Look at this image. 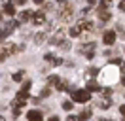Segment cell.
Returning a JSON list of instances; mask_svg holds the SVG:
<instances>
[{
	"instance_id": "cell-1",
	"label": "cell",
	"mask_w": 125,
	"mask_h": 121,
	"mask_svg": "<svg viewBox=\"0 0 125 121\" xmlns=\"http://www.w3.org/2000/svg\"><path fill=\"white\" fill-rule=\"evenodd\" d=\"M72 100H74V102H82V104H83V102H89V100H91V93L87 89H74L72 91Z\"/></svg>"
},
{
	"instance_id": "cell-2",
	"label": "cell",
	"mask_w": 125,
	"mask_h": 121,
	"mask_svg": "<svg viewBox=\"0 0 125 121\" xmlns=\"http://www.w3.org/2000/svg\"><path fill=\"white\" fill-rule=\"evenodd\" d=\"M27 100H29V93H27V91H19L17 97L13 98V102H11L13 110H21V108L27 104Z\"/></svg>"
},
{
	"instance_id": "cell-3",
	"label": "cell",
	"mask_w": 125,
	"mask_h": 121,
	"mask_svg": "<svg viewBox=\"0 0 125 121\" xmlns=\"http://www.w3.org/2000/svg\"><path fill=\"white\" fill-rule=\"evenodd\" d=\"M80 51L83 53L87 59H93V55H95V44H83L82 47H80Z\"/></svg>"
},
{
	"instance_id": "cell-4",
	"label": "cell",
	"mask_w": 125,
	"mask_h": 121,
	"mask_svg": "<svg viewBox=\"0 0 125 121\" xmlns=\"http://www.w3.org/2000/svg\"><path fill=\"white\" fill-rule=\"evenodd\" d=\"M59 15H61V19H62L64 23H66V21H70V19H72V8H70V6L62 8L61 11H59Z\"/></svg>"
},
{
	"instance_id": "cell-5",
	"label": "cell",
	"mask_w": 125,
	"mask_h": 121,
	"mask_svg": "<svg viewBox=\"0 0 125 121\" xmlns=\"http://www.w3.org/2000/svg\"><path fill=\"white\" fill-rule=\"evenodd\" d=\"M32 23H34V25H44V23H46V13H44V11H36V13L32 15Z\"/></svg>"
},
{
	"instance_id": "cell-6",
	"label": "cell",
	"mask_w": 125,
	"mask_h": 121,
	"mask_svg": "<svg viewBox=\"0 0 125 121\" xmlns=\"http://www.w3.org/2000/svg\"><path fill=\"white\" fill-rule=\"evenodd\" d=\"M102 40H104V44H106V45H112L114 42H116V32H114V30H108V32H104Z\"/></svg>"
},
{
	"instance_id": "cell-7",
	"label": "cell",
	"mask_w": 125,
	"mask_h": 121,
	"mask_svg": "<svg viewBox=\"0 0 125 121\" xmlns=\"http://www.w3.org/2000/svg\"><path fill=\"white\" fill-rule=\"evenodd\" d=\"M17 49H19V51H21V47H17L15 44H4V53H6V55H13V53H17Z\"/></svg>"
},
{
	"instance_id": "cell-8",
	"label": "cell",
	"mask_w": 125,
	"mask_h": 121,
	"mask_svg": "<svg viewBox=\"0 0 125 121\" xmlns=\"http://www.w3.org/2000/svg\"><path fill=\"white\" fill-rule=\"evenodd\" d=\"M27 117H29V121H44L42 112H38V110H32V112H29V113H27Z\"/></svg>"
},
{
	"instance_id": "cell-9",
	"label": "cell",
	"mask_w": 125,
	"mask_h": 121,
	"mask_svg": "<svg viewBox=\"0 0 125 121\" xmlns=\"http://www.w3.org/2000/svg\"><path fill=\"white\" fill-rule=\"evenodd\" d=\"M78 27L82 30H87V32H93V30H95V27H93V23H91V21H80Z\"/></svg>"
},
{
	"instance_id": "cell-10",
	"label": "cell",
	"mask_w": 125,
	"mask_h": 121,
	"mask_svg": "<svg viewBox=\"0 0 125 121\" xmlns=\"http://www.w3.org/2000/svg\"><path fill=\"white\" fill-rule=\"evenodd\" d=\"M32 11H21L19 13V23H25V21H32Z\"/></svg>"
},
{
	"instance_id": "cell-11",
	"label": "cell",
	"mask_w": 125,
	"mask_h": 121,
	"mask_svg": "<svg viewBox=\"0 0 125 121\" xmlns=\"http://www.w3.org/2000/svg\"><path fill=\"white\" fill-rule=\"evenodd\" d=\"M85 89L89 91V93H91V91H102L101 85H99L97 81H93V80H89V81H87V87H85Z\"/></svg>"
},
{
	"instance_id": "cell-12",
	"label": "cell",
	"mask_w": 125,
	"mask_h": 121,
	"mask_svg": "<svg viewBox=\"0 0 125 121\" xmlns=\"http://www.w3.org/2000/svg\"><path fill=\"white\" fill-rule=\"evenodd\" d=\"M99 19H101V21L110 19V11H108V10H104V8H101V10H99Z\"/></svg>"
},
{
	"instance_id": "cell-13",
	"label": "cell",
	"mask_w": 125,
	"mask_h": 121,
	"mask_svg": "<svg viewBox=\"0 0 125 121\" xmlns=\"http://www.w3.org/2000/svg\"><path fill=\"white\" fill-rule=\"evenodd\" d=\"M6 29H8L10 32H13V30H17V29H19V21H17V19H13V21H10L8 25H6Z\"/></svg>"
},
{
	"instance_id": "cell-14",
	"label": "cell",
	"mask_w": 125,
	"mask_h": 121,
	"mask_svg": "<svg viewBox=\"0 0 125 121\" xmlns=\"http://www.w3.org/2000/svg\"><path fill=\"white\" fill-rule=\"evenodd\" d=\"M97 74H99V70H97V68H87V70H85V78H87V81H89L91 78H95Z\"/></svg>"
},
{
	"instance_id": "cell-15",
	"label": "cell",
	"mask_w": 125,
	"mask_h": 121,
	"mask_svg": "<svg viewBox=\"0 0 125 121\" xmlns=\"http://www.w3.org/2000/svg\"><path fill=\"white\" fill-rule=\"evenodd\" d=\"M59 83H61V80H59V76H57V74H53V76L47 78V85H59Z\"/></svg>"
},
{
	"instance_id": "cell-16",
	"label": "cell",
	"mask_w": 125,
	"mask_h": 121,
	"mask_svg": "<svg viewBox=\"0 0 125 121\" xmlns=\"http://www.w3.org/2000/svg\"><path fill=\"white\" fill-rule=\"evenodd\" d=\"M110 106H112V100H110V98H102L101 102H99V108H102V110H108Z\"/></svg>"
},
{
	"instance_id": "cell-17",
	"label": "cell",
	"mask_w": 125,
	"mask_h": 121,
	"mask_svg": "<svg viewBox=\"0 0 125 121\" xmlns=\"http://www.w3.org/2000/svg\"><path fill=\"white\" fill-rule=\"evenodd\" d=\"M68 34H70L72 38H78L80 34H82V29H80V27H72V29L68 30Z\"/></svg>"
},
{
	"instance_id": "cell-18",
	"label": "cell",
	"mask_w": 125,
	"mask_h": 121,
	"mask_svg": "<svg viewBox=\"0 0 125 121\" xmlns=\"http://www.w3.org/2000/svg\"><path fill=\"white\" fill-rule=\"evenodd\" d=\"M23 78H25V72H23V70H19V72H15V74L11 76V80H13V81H23Z\"/></svg>"
},
{
	"instance_id": "cell-19",
	"label": "cell",
	"mask_w": 125,
	"mask_h": 121,
	"mask_svg": "<svg viewBox=\"0 0 125 121\" xmlns=\"http://www.w3.org/2000/svg\"><path fill=\"white\" fill-rule=\"evenodd\" d=\"M89 117H91V112H89V110H85V112H82L78 115V121H85V119H89Z\"/></svg>"
},
{
	"instance_id": "cell-20",
	"label": "cell",
	"mask_w": 125,
	"mask_h": 121,
	"mask_svg": "<svg viewBox=\"0 0 125 121\" xmlns=\"http://www.w3.org/2000/svg\"><path fill=\"white\" fill-rule=\"evenodd\" d=\"M46 38H47V32H42V34H38V36H36V38H34V42H36V44H42V42H44V40H46Z\"/></svg>"
},
{
	"instance_id": "cell-21",
	"label": "cell",
	"mask_w": 125,
	"mask_h": 121,
	"mask_svg": "<svg viewBox=\"0 0 125 121\" xmlns=\"http://www.w3.org/2000/svg\"><path fill=\"white\" fill-rule=\"evenodd\" d=\"M8 34H11V32H10L6 27H4V29H0V42H2V40H4L6 36H8Z\"/></svg>"
},
{
	"instance_id": "cell-22",
	"label": "cell",
	"mask_w": 125,
	"mask_h": 121,
	"mask_svg": "<svg viewBox=\"0 0 125 121\" xmlns=\"http://www.w3.org/2000/svg\"><path fill=\"white\" fill-rule=\"evenodd\" d=\"M4 11H6L8 15H15V8H13V4H11V6H6V8H4Z\"/></svg>"
},
{
	"instance_id": "cell-23",
	"label": "cell",
	"mask_w": 125,
	"mask_h": 121,
	"mask_svg": "<svg viewBox=\"0 0 125 121\" xmlns=\"http://www.w3.org/2000/svg\"><path fill=\"white\" fill-rule=\"evenodd\" d=\"M57 89H59V91H66V89H68V81H61L59 85H57Z\"/></svg>"
},
{
	"instance_id": "cell-24",
	"label": "cell",
	"mask_w": 125,
	"mask_h": 121,
	"mask_svg": "<svg viewBox=\"0 0 125 121\" xmlns=\"http://www.w3.org/2000/svg\"><path fill=\"white\" fill-rule=\"evenodd\" d=\"M110 6H112V0H101V8H104V10H108Z\"/></svg>"
},
{
	"instance_id": "cell-25",
	"label": "cell",
	"mask_w": 125,
	"mask_h": 121,
	"mask_svg": "<svg viewBox=\"0 0 125 121\" xmlns=\"http://www.w3.org/2000/svg\"><path fill=\"white\" fill-rule=\"evenodd\" d=\"M62 110H66V112H70V110H72V102H70V100L62 102Z\"/></svg>"
},
{
	"instance_id": "cell-26",
	"label": "cell",
	"mask_w": 125,
	"mask_h": 121,
	"mask_svg": "<svg viewBox=\"0 0 125 121\" xmlns=\"http://www.w3.org/2000/svg\"><path fill=\"white\" fill-rule=\"evenodd\" d=\"M59 47H61V49H64V51H68V49H70V44H68V42H61V44H59Z\"/></svg>"
},
{
	"instance_id": "cell-27",
	"label": "cell",
	"mask_w": 125,
	"mask_h": 121,
	"mask_svg": "<svg viewBox=\"0 0 125 121\" xmlns=\"http://www.w3.org/2000/svg\"><path fill=\"white\" fill-rule=\"evenodd\" d=\"M44 59H46L47 62H49V64H53V60H55V55H51V53H47V55L44 57Z\"/></svg>"
},
{
	"instance_id": "cell-28",
	"label": "cell",
	"mask_w": 125,
	"mask_h": 121,
	"mask_svg": "<svg viewBox=\"0 0 125 121\" xmlns=\"http://www.w3.org/2000/svg\"><path fill=\"white\" fill-rule=\"evenodd\" d=\"M101 93L104 95V97H110V95H112V89H110V87H104V89H102Z\"/></svg>"
},
{
	"instance_id": "cell-29",
	"label": "cell",
	"mask_w": 125,
	"mask_h": 121,
	"mask_svg": "<svg viewBox=\"0 0 125 121\" xmlns=\"http://www.w3.org/2000/svg\"><path fill=\"white\" fill-rule=\"evenodd\" d=\"M31 85H32L31 81H25V83H23V89H21V91H29V89H31Z\"/></svg>"
},
{
	"instance_id": "cell-30",
	"label": "cell",
	"mask_w": 125,
	"mask_h": 121,
	"mask_svg": "<svg viewBox=\"0 0 125 121\" xmlns=\"http://www.w3.org/2000/svg\"><path fill=\"white\" fill-rule=\"evenodd\" d=\"M49 93H51V91H49V87H46V89H44V91H42V93H40V97H47Z\"/></svg>"
},
{
	"instance_id": "cell-31",
	"label": "cell",
	"mask_w": 125,
	"mask_h": 121,
	"mask_svg": "<svg viewBox=\"0 0 125 121\" xmlns=\"http://www.w3.org/2000/svg\"><path fill=\"white\" fill-rule=\"evenodd\" d=\"M117 8H119V11H125V0H121V2H119V6H117Z\"/></svg>"
},
{
	"instance_id": "cell-32",
	"label": "cell",
	"mask_w": 125,
	"mask_h": 121,
	"mask_svg": "<svg viewBox=\"0 0 125 121\" xmlns=\"http://www.w3.org/2000/svg\"><path fill=\"white\" fill-rule=\"evenodd\" d=\"M119 113H121V117H123V119H125V104L121 106V108H119Z\"/></svg>"
},
{
	"instance_id": "cell-33",
	"label": "cell",
	"mask_w": 125,
	"mask_h": 121,
	"mask_svg": "<svg viewBox=\"0 0 125 121\" xmlns=\"http://www.w3.org/2000/svg\"><path fill=\"white\" fill-rule=\"evenodd\" d=\"M6 57H8L6 53H4V51H0V62H4V59H6Z\"/></svg>"
},
{
	"instance_id": "cell-34",
	"label": "cell",
	"mask_w": 125,
	"mask_h": 121,
	"mask_svg": "<svg viewBox=\"0 0 125 121\" xmlns=\"http://www.w3.org/2000/svg\"><path fill=\"white\" fill-rule=\"evenodd\" d=\"M2 4H4V8H6V6H11V0H2Z\"/></svg>"
},
{
	"instance_id": "cell-35",
	"label": "cell",
	"mask_w": 125,
	"mask_h": 121,
	"mask_svg": "<svg viewBox=\"0 0 125 121\" xmlns=\"http://www.w3.org/2000/svg\"><path fill=\"white\" fill-rule=\"evenodd\" d=\"M21 115V110H13V117H19Z\"/></svg>"
},
{
	"instance_id": "cell-36",
	"label": "cell",
	"mask_w": 125,
	"mask_h": 121,
	"mask_svg": "<svg viewBox=\"0 0 125 121\" xmlns=\"http://www.w3.org/2000/svg\"><path fill=\"white\" fill-rule=\"evenodd\" d=\"M49 121H61V119H59L57 115H51V117H49Z\"/></svg>"
},
{
	"instance_id": "cell-37",
	"label": "cell",
	"mask_w": 125,
	"mask_h": 121,
	"mask_svg": "<svg viewBox=\"0 0 125 121\" xmlns=\"http://www.w3.org/2000/svg\"><path fill=\"white\" fill-rule=\"evenodd\" d=\"M66 121H78V117H74V115H68V119Z\"/></svg>"
},
{
	"instance_id": "cell-38",
	"label": "cell",
	"mask_w": 125,
	"mask_h": 121,
	"mask_svg": "<svg viewBox=\"0 0 125 121\" xmlns=\"http://www.w3.org/2000/svg\"><path fill=\"white\" fill-rule=\"evenodd\" d=\"M25 2H27V0H15V4H19V6H23Z\"/></svg>"
},
{
	"instance_id": "cell-39",
	"label": "cell",
	"mask_w": 125,
	"mask_h": 121,
	"mask_svg": "<svg viewBox=\"0 0 125 121\" xmlns=\"http://www.w3.org/2000/svg\"><path fill=\"white\" fill-rule=\"evenodd\" d=\"M34 2H36V4H44V0H34Z\"/></svg>"
},
{
	"instance_id": "cell-40",
	"label": "cell",
	"mask_w": 125,
	"mask_h": 121,
	"mask_svg": "<svg viewBox=\"0 0 125 121\" xmlns=\"http://www.w3.org/2000/svg\"><path fill=\"white\" fill-rule=\"evenodd\" d=\"M87 2H89V4H91V6H93L95 2H97V0H87Z\"/></svg>"
},
{
	"instance_id": "cell-41",
	"label": "cell",
	"mask_w": 125,
	"mask_h": 121,
	"mask_svg": "<svg viewBox=\"0 0 125 121\" xmlns=\"http://www.w3.org/2000/svg\"><path fill=\"white\" fill-rule=\"evenodd\" d=\"M121 83H123V85H125V76H123V78H121Z\"/></svg>"
},
{
	"instance_id": "cell-42",
	"label": "cell",
	"mask_w": 125,
	"mask_h": 121,
	"mask_svg": "<svg viewBox=\"0 0 125 121\" xmlns=\"http://www.w3.org/2000/svg\"><path fill=\"white\" fill-rule=\"evenodd\" d=\"M0 121H6V119H4V117H2V115H0Z\"/></svg>"
}]
</instances>
